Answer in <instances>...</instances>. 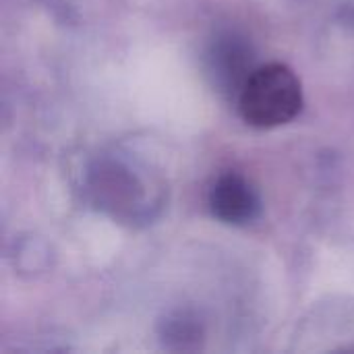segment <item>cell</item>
Segmentation results:
<instances>
[{
	"mask_svg": "<svg viewBox=\"0 0 354 354\" xmlns=\"http://www.w3.org/2000/svg\"><path fill=\"white\" fill-rule=\"evenodd\" d=\"M303 108L301 81L292 68L270 62L245 79L239 93L241 116L257 129H274L290 122Z\"/></svg>",
	"mask_w": 354,
	"mask_h": 354,
	"instance_id": "6da1fadb",
	"label": "cell"
},
{
	"mask_svg": "<svg viewBox=\"0 0 354 354\" xmlns=\"http://www.w3.org/2000/svg\"><path fill=\"white\" fill-rule=\"evenodd\" d=\"M212 212L226 224H247L259 214V197L239 174L222 176L209 195Z\"/></svg>",
	"mask_w": 354,
	"mask_h": 354,
	"instance_id": "7a4b0ae2",
	"label": "cell"
}]
</instances>
